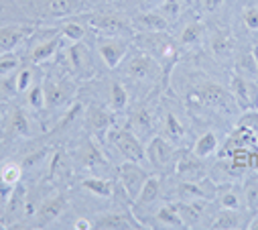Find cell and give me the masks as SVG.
I'll list each match as a JSON object with an SVG mask.
<instances>
[{
    "mask_svg": "<svg viewBox=\"0 0 258 230\" xmlns=\"http://www.w3.org/2000/svg\"><path fill=\"white\" fill-rule=\"evenodd\" d=\"M145 151L151 165L161 174H169L171 169H175V149L165 137H153Z\"/></svg>",
    "mask_w": 258,
    "mask_h": 230,
    "instance_id": "cell-2",
    "label": "cell"
},
{
    "mask_svg": "<svg viewBox=\"0 0 258 230\" xmlns=\"http://www.w3.org/2000/svg\"><path fill=\"white\" fill-rule=\"evenodd\" d=\"M236 74L238 76H244V78H250V80H258V64L254 60L252 51L242 55L238 64H236Z\"/></svg>",
    "mask_w": 258,
    "mask_h": 230,
    "instance_id": "cell-31",
    "label": "cell"
},
{
    "mask_svg": "<svg viewBox=\"0 0 258 230\" xmlns=\"http://www.w3.org/2000/svg\"><path fill=\"white\" fill-rule=\"evenodd\" d=\"M242 21H244L246 29L258 33V5H248L242 11Z\"/></svg>",
    "mask_w": 258,
    "mask_h": 230,
    "instance_id": "cell-35",
    "label": "cell"
},
{
    "mask_svg": "<svg viewBox=\"0 0 258 230\" xmlns=\"http://www.w3.org/2000/svg\"><path fill=\"white\" fill-rule=\"evenodd\" d=\"M21 182V167L15 163L0 165V198H9Z\"/></svg>",
    "mask_w": 258,
    "mask_h": 230,
    "instance_id": "cell-18",
    "label": "cell"
},
{
    "mask_svg": "<svg viewBox=\"0 0 258 230\" xmlns=\"http://www.w3.org/2000/svg\"><path fill=\"white\" fill-rule=\"evenodd\" d=\"M157 74V64L153 62V57L147 53H137L133 55L126 64V76L133 78L137 82H145L151 80Z\"/></svg>",
    "mask_w": 258,
    "mask_h": 230,
    "instance_id": "cell-8",
    "label": "cell"
},
{
    "mask_svg": "<svg viewBox=\"0 0 258 230\" xmlns=\"http://www.w3.org/2000/svg\"><path fill=\"white\" fill-rule=\"evenodd\" d=\"M74 228H76V230H92V228H94V222H90V220H86V218H80V220L74 224Z\"/></svg>",
    "mask_w": 258,
    "mask_h": 230,
    "instance_id": "cell-44",
    "label": "cell"
},
{
    "mask_svg": "<svg viewBox=\"0 0 258 230\" xmlns=\"http://www.w3.org/2000/svg\"><path fill=\"white\" fill-rule=\"evenodd\" d=\"M90 27L100 31L102 35L116 37V35H122L128 31V21H124L116 13H98V15L90 17Z\"/></svg>",
    "mask_w": 258,
    "mask_h": 230,
    "instance_id": "cell-6",
    "label": "cell"
},
{
    "mask_svg": "<svg viewBox=\"0 0 258 230\" xmlns=\"http://www.w3.org/2000/svg\"><path fill=\"white\" fill-rule=\"evenodd\" d=\"M43 88H45V102L51 108L66 106L76 92V86L70 82H47Z\"/></svg>",
    "mask_w": 258,
    "mask_h": 230,
    "instance_id": "cell-11",
    "label": "cell"
},
{
    "mask_svg": "<svg viewBox=\"0 0 258 230\" xmlns=\"http://www.w3.org/2000/svg\"><path fill=\"white\" fill-rule=\"evenodd\" d=\"M98 51L102 55L104 64L110 68V70H116L128 53V47L124 41L116 39V37H106V39H100L98 41Z\"/></svg>",
    "mask_w": 258,
    "mask_h": 230,
    "instance_id": "cell-7",
    "label": "cell"
},
{
    "mask_svg": "<svg viewBox=\"0 0 258 230\" xmlns=\"http://www.w3.org/2000/svg\"><path fill=\"white\" fill-rule=\"evenodd\" d=\"M27 102H29L31 108L41 110V108L47 104V102H45V88H43V86L31 88V90H29V96H27Z\"/></svg>",
    "mask_w": 258,
    "mask_h": 230,
    "instance_id": "cell-37",
    "label": "cell"
},
{
    "mask_svg": "<svg viewBox=\"0 0 258 230\" xmlns=\"http://www.w3.org/2000/svg\"><path fill=\"white\" fill-rule=\"evenodd\" d=\"M133 125H135V129L149 133V131L153 129V119H151V112H149V110H139V112H137V117H135V121H133Z\"/></svg>",
    "mask_w": 258,
    "mask_h": 230,
    "instance_id": "cell-40",
    "label": "cell"
},
{
    "mask_svg": "<svg viewBox=\"0 0 258 230\" xmlns=\"http://www.w3.org/2000/svg\"><path fill=\"white\" fill-rule=\"evenodd\" d=\"M246 222L248 220L240 214V210H226V208H222V212H218L212 218L208 228H212V230H236V228H244Z\"/></svg>",
    "mask_w": 258,
    "mask_h": 230,
    "instance_id": "cell-14",
    "label": "cell"
},
{
    "mask_svg": "<svg viewBox=\"0 0 258 230\" xmlns=\"http://www.w3.org/2000/svg\"><path fill=\"white\" fill-rule=\"evenodd\" d=\"M133 25L145 33H167L171 27V21L161 11L159 13L157 11H143L141 15H137L133 19Z\"/></svg>",
    "mask_w": 258,
    "mask_h": 230,
    "instance_id": "cell-9",
    "label": "cell"
},
{
    "mask_svg": "<svg viewBox=\"0 0 258 230\" xmlns=\"http://www.w3.org/2000/svg\"><path fill=\"white\" fill-rule=\"evenodd\" d=\"M94 228H102V230H126V228H141V226H139L137 220H133L128 214L114 212V214L100 216L94 222Z\"/></svg>",
    "mask_w": 258,
    "mask_h": 230,
    "instance_id": "cell-16",
    "label": "cell"
},
{
    "mask_svg": "<svg viewBox=\"0 0 258 230\" xmlns=\"http://www.w3.org/2000/svg\"><path fill=\"white\" fill-rule=\"evenodd\" d=\"M218 202L226 210H240L242 202H244V196H240L232 188H224V190H218Z\"/></svg>",
    "mask_w": 258,
    "mask_h": 230,
    "instance_id": "cell-32",
    "label": "cell"
},
{
    "mask_svg": "<svg viewBox=\"0 0 258 230\" xmlns=\"http://www.w3.org/2000/svg\"><path fill=\"white\" fill-rule=\"evenodd\" d=\"M66 206H68V198H66V196H55V198L43 202L41 208L37 210V226L43 228V226L55 222V220L63 214Z\"/></svg>",
    "mask_w": 258,
    "mask_h": 230,
    "instance_id": "cell-12",
    "label": "cell"
},
{
    "mask_svg": "<svg viewBox=\"0 0 258 230\" xmlns=\"http://www.w3.org/2000/svg\"><path fill=\"white\" fill-rule=\"evenodd\" d=\"M108 139L118 147V151L128 159V161H137L143 163L147 157L145 147L141 145L139 137L133 131H126V129H110L108 131Z\"/></svg>",
    "mask_w": 258,
    "mask_h": 230,
    "instance_id": "cell-3",
    "label": "cell"
},
{
    "mask_svg": "<svg viewBox=\"0 0 258 230\" xmlns=\"http://www.w3.org/2000/svg\"><path fill=\"white\" fill-rule=\"evenodd\" d=\"M185 3H187V7H191L193 3H196V0H185Z\"/></svg>",
    "mask_w": 258,
    "mask_h": 230,
    "instance_id": "cell-47",
    "label": "cell"
},
{
    "mask_svg": "<svg viewBox=\"0 0 258 230\" xmlns=\"http://www.w3.org/2000/svg\"><path fill=\"white\" fill-rule=\"evenodd\" d=\"M110 104H112V110L116 112H122L128 104V92L120 82H114L110 88Z\"/></svg>",
    "mask_w": 258,
    "mask_h": 230,
    "instance_id": "cell-33",
    "label": "cell"
},
{
    "mask_svg": "<svg viewBox=\"0 0 258 230\" xmlns=\"http://www.w3.org/2000/svg\"><path fill=\"white\" fill-rule=\"evenodd\" d=\"M252 55H254V60H256V64H258V43L252 47Z\"/></svg>",
    "mask_w": 258,
    "mask_h": 230,
    "instance_id": "cell-46",
    "label": "cell"
},
{
    "mask_svg": "<svg viewBox=\"0 0 258 230\" xmlns=\"http://www.w3.org/2000/svg\"><path fill=\"white\" fill-rule=\"evenodd\" d=\"M118 178H120V184H122L126 196L131 198L133 202L139 198V194H141L145 182L149 180L147 171H145V169L141 167V163H137V161H126L124 165H120Z\"/></svg>",
    "mask_w": 258,
    "mask_h": 230,
    "instance_id": "cell-4",
    "label": "cell"
},
{
    "mask_svg": "<svg viewBox=\"0 0 258 230\" xmlns=\"http://www.w3.org/2000/svg\"><path fill=\"white\" fill-rule=\"evenodd\" d=\"M242 196H244V208L250 214H258V178H250L244 184Z\"/></svg>",
    "mask_w": 258,
    "mask_h": 230,
    "instance_id": "cell-28",
    "label": "cell"
},
{
    "mask_svg": "<svg viewBox=\"0 0 258 230\" xmlns=\"http://www.w3.org/2000/svg\"><path fill=\"white\" fill-rule=\"evenodd\" d=\"M80 161L84 163V167H90V169H96V167H104V157L102 153L98 151V147L94 143H86L84 149L80 151Z\"/></svg>",
    "mask_w": 258,
    "mask_h": 230,
    "instance_id": "cell-29",
    "label": "cell"
},
{
    "mask_svg": "<svg viewBox=\"0 0 258 230\" xmlns=\"http://www.w3.org/2000/svg\"><path fill=\"white\" fill-rule=\"evenodd\" d=\"M196 94H198V98H200L202 104L212 106V108H224V106L230 104V98H232V94H228V92H226L220 84H216V82H206V84H202ZM232 100H234V98H232Z\"/></svg>",
    "mask_w": 258,
    "mask_h": 230,
    "instance_id": "cell-10",
    "label": "cell"
},
{
    "mask_svg": "<svg viewBox=\"0 0 258 230\" xmlns=\"http://www.w3.org/2000/svg\"><path fill=\"white\" fill-rule=\"evenodd\" d=\"M68 57H70V64H72V70L76 72V76L80 80H90L96 70H94V64H92V55L88 51V47L82 43V41H76L70 51H68Z\"/></svg>",
    "mask_w": 258,
    "mask_h": 230,
    "instance_id": "cell-5",
    "label": "cell"
},
{
    "mask_svg": "<svg viewBox=\"0 0 258 230\" xmlns=\"http://www.w3.org/2000/svg\"><path fill=\"white\" fill-rule=\"evenodd\" d=\"M31 84H33V74H31V70H21L19 76L15 78V90H17V92H29V90H31Z\"/></svg>",
    "mask_w": 258,
    "mask_h": 230,
    "instance_id": "cell-41",
    "label": "cell"
},
{
    "mask_svg": "<svg viewBox=\"0 0 258 230\" xmlns=\"http://www.w3.org/2000/svg\"><path fill=\"white\" fill-rule=\"evenodd\" d=\"M82 9V0H45V13L53 19L72 17Z\"/></svg>",
    "mask_w": 258,
    "mask_h": 230,
    "instance_id": "cell-20",
    "label": "cell"
},
{
    "mask_svg": "<svg viewBox=\"0 0 258 230\" xmlns=\"http://www.w3.org/2000/svg\"><path fill=\"white\" fill-rule=\"evenodd\" d=\"M206 200H191V202H181L177 204V210L183 218L185 228H198L204 222V204Z\"/></svg>",
    "mask_w": 258,
    "mask_h": 230,
    "instance_id": "cell-15",
    "label": "cell"
},
{
    "mask_svg": "<svg viewBox=\"0 0 258 230\" xmlns=\"http://www.w3.org/2000/svg\"><path fill=\"white\" fill-rule=\"evenodd\" d=\"M157 222H159L163 228H185L183 218H181L177 206H163V208L157 212Z\"/></svg>",
    "mask_w": 258,
    "mask_h": 230,
    "instance_id": "cell-25",
    "label": "cell"
},
{
    "mask_svg": "<svg viewBox=\"0 0 258 230\" xmlns=\"http://www.w3.org/2000/svg\"><path fill=\"white\" fill-rule=\"evenodd\" d=\"M13 129H15L19 135H23V137H29V135H31V131H29V121H27V117H25L23 110H15V114H13Z\"/></svg>",
    "mask_w": 258,
    "mask_h": 230,
    "instance_id": "cell-39",
    "label": "cell"
},
{
    "mask_svg": "<svg viewBox=\"0 0 258 230\" xmlns=\"http://www.w3.org/2000/svg\"><path fill=\"white\" fill-rule=\"evenodd\" d=\"M159 196H161V184H159V180H157V178H149V180L145 182V186H143L139 198L135 200V204H139V206H149V204L157 202Z\"/></svg>",
    "mask_w": 258,
    "mask_h": 230,
    "instance_id": "cell-26",
    "label": "cell"
},
{
    "mask_svg": "<svg viewBox=\"0 0 258 230\" xmlns=\"http://www.w3.org/2000/svg\"><path fill=\"white\" fill-rule=\"evenodd\" d=\"M61 35L68 37V39H72V41L76 43V41H82V39H84L86 29H84L80 23H66V25L61 27Z\"/></svg>",
    "mask_w": 258,
    "mask_h": 230,
    "instance_id": "cell-36",
    "label": "cell"
},
{
    "mask_svg": "<svg viewBox=\"0 0 258 230\" xmlns=\"http://www.w3.org/2000/svg\"><path fill=\"white\" fill-rule=\"evenodd\" d=\"M59 41H61V37H53V39H49V41H45V43H39V45L31 51V62L37 64V66L49 62L51 57L57 53V49H59Z\"/></svg>",
    "mask_w": 258,
    "mask_h": 230,
    "instance_id": "cell-21",
    "label": "cell"
},
{
    "mask_svg": "<svg viewBox=\"0 0 258 230\" xmlns=\"http://www.w3.org/2000/svg\"><path fill=\"white\" fill-rule=\"evenodd\" d=\"M230 94L240 110H244V112L258 110V82L256 80L236 74L230 82Z\"/></svg>",
    "mask_w": 258,
    "mask_h": 230,
    "instance_id": "cell-1",
    "label": "cell"
},
{
    "mask_svg": "<svg viewBox=\"0 0 258 230\" xmlns=\"http://www.w3.org/2000/svg\"><path fill=\"white\" fill-rule=\"evenodd\" d=\"M224 3H226V0H202L204 11H208V13H214V11H218L220 7H224Z\"/></svg>",
    "mask_w": 258,
    "mask_h": 230,
    "instance_id": "cell-43",
    "label": "cell"
},
{
    "mask_svg": "<svg viewBox=\"0 0 258 230\" xmlns=\"http://www.w3.org/2000/svg\"><path fill=\"white\" fill-rule=\"evenodd\" d=\"M232 49H234V39H232V35H230L228 31H226V33H218V35L214 37V41H212V51L220 57V60H226V57H230Z\"/></svg>",
    "mask_w": 258,
    "mask_h": 230,
    "instance_id": "cell-30",
    "label": "cell"
},
{
    "mask_svg": "<svg viewBox=\"0 0 258 230\" xmlns=\"http://www.w3.org/2000/svg\"><path fill=\"white\" fill-rule=\"evenodd\" d=\"M21 62H19V57L15 55H5V57H0V76H11L19 70Z\"/></svg>",
    "mask_w": 258,
    "mask_h": 230,
    "instance_id": "cell-38",
    "label": "cell"
},
{
    "mask_svg": "<svg viewBox=\"0 0 258 230\" xmlns=\"http://www.w3.org/2000/svg\"><path fill=\"white\" fill-rule=\"evenodd\" d=\"M163 129H165V139L171 141V143H181L183 137H185V129H183V125L179 123V119L175 117V114H171V112H167Z\"/></svg>",
    "mask_w": 258,
    "mask_h": 230,
    "instance_id": "cell-27",
    "label": "cell"
},
{
    "mask_svg": "<svg viewBox=\"0 0 258 230\" xmlns=\"http://www.w3.org/2000/svg\"><path fill=\"white\" fill-rule=\"evenodd\" d=\"M216 151H218V137H216V133H212V131L204 133V135L196 141V145H193V155L200 157V159H208V157L214 155Z\"/></svg>",
    "mask_w": 258,
    "mask_h": 230,
    "instance_id": "cell-23",
    "label": "cell"
},
{
    "mask_svg": "<svg viewBox=\"0 0 258 230\" xmlns=\"http://www.w3.org/2000/svg\"><path fill=\"white\" fill-rule=\"evenodd\" d=\"M27 29L21 25H9L0 29V53H11L27 37Z\"/></svg>",
    "mask_w": 258,
    "mask_h": 230,
    "instance_id": "cell-19",
    "label": "cell"
},
{
    "mask_svg": "<svg viewBox=\"0 0 258 230\" xmlns=\"http://www.w3.org/2000/svg\"><path fill=\"white\" fill-rule=\"evenodd\" d=\"M185 7H187L185 0H165V3H163L159 9H161V13H163L169 21H177V19L183 15Z\"/></svg>",
    "mask_w": 258,
    "mask_h": 230,
    "instance_id": "cell-34",
    "label": "cell"
},
{
    "mask_svg": "<svg viewBox=\"0 0 258 230\" xmlns=\"http://www.w3.org/2000/svg\"><path fill=\"white\" fill-rule=\"evenodd\" d=\"M82 188H86L90 194H94L98 198H110L114 192V184L104 178H86L82 182Z\"/></svg>",
    "mask_w": 258,
    "mask_h": 230,
    "instance_id": "cell-24",
    "label": "cell"
},
{
    "mask_svg": "<svg viewBox=\"0 0 258 230\" xmlns=\"http://www.w3.org/2000/svg\"><path fill=\"white\" fill-rule=\"evenodd\" d=\"M175 174L179 176L181 182H202L206 178V165L200 161V157L196 159H181L175 163Z\"/></svg>",
    "mask_w": 258,
    "mask_h": 230,
    "instance_id": "cell-13",
    "label": "cell"
},
{
    "mask_svg": "<svg viewBox=\"0 0 258 230\" xmlns=\"http://www.w3.org/2000/svg\"><path fill=\"white\" fill-rule=\"evenodd\" d=\"M204 35H206L204 25H202L200 21H196V23L185 25V29L181 31L179 41H181V45H185V47H198V45L204 43Z\"/></svg>",
    "mask_w": 258,
    "mask_h": 230,
    "instance_id": "cell-22",
    "label": "cell"
},
{
    "mask_svg": "<svg viewBox=\"0 0 258 230\" xmlns=\"http://www.w3.org/2000/svg\"><path fill=\"white\" fill-rule=\"evenodd\" d=\"M137 3L141 11H153V9H159L165 0H137Z\"/></svg>",
    "mask_w": 258,
    "mask_h": 230,
    "instance_id": "cell-42",
    "label": "cell"
},
{
    "mask_svg": "<svg viewBox=\"0 0 258 230\" xmlns=\"http://www.w3.org/2000/svg\"><path fill=\"white\" fill-rule=\"evenodd\" d=\"M112 125H114V114H110L102 106H90V110H88V127L92 129V133L104 135V133H108L112 129Z\"/></svg>",
    "mask_w": 258,
    "mask_h": 230,
    "instance_id": "cell-17",
    "label": "cell"
},
{
    "mask_svg": "<svg viewBox=\"0 0 258 230\" xmlns=\"http://www.w3.org/2000/svg\"><path fill=\"white\" fill-rule=\"evenodd\" d=\"M244 228H246V230H258V214H252V218L246 222Z\"/></svg>",
    "mask_w": 258,
    "mask_h": 230,
    "instance_id": "cell-45",
    "label": "cell"
}]
</instances>
